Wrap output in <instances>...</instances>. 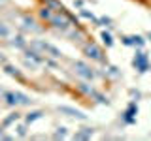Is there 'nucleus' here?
Masks as SVG:
<instances>
[{
    "mask_svg": "<svg viewBox=\"0 0 151 141\" xmlns=\"http://www.w3.org/2000/svg\"><path fill=\"white\" fill-rule=\"evenodd\" d=\"M42 115H44V111H40V109L30 111V113H27L25 122H27V124H30V122H34V120H38V119H42Z\"/></svg>",
    "mask_w": 151,
    "mask_h": 141,
    "instance_id": "obj_13",
    "label": "nucleus"
},
{
    "mask_svg": "<svg viewBox=\"0 0 151 141\" xmlns=\"http://www.w3.org/2000/svg\"><path fill=\"white\" fill-rule=\"evenodd\" d=\"M132 40H134V47H138V49H142L145 45V40L142 36H132Z\"/></svg>",
    "mask_w": 151,
    "mask_h": 141,
    "instance_id": "obj_22",
    "label": "nucleus"
},
{
    "mask_svg": "<svg viewBox=\"0 0 151 141\" xmlns=\"http://www.w3.org/2000/svg\"><path fill=\"white\" fill-rule=\"evenodd\" d=\"M21 21H23V26H25V30H32V32L42 30V26H36V25H38L36 19L32 17V15H28V13H25V15L21 17Z\"/></svg>",
    "mask_w": 151,
    "mask_h": 141,
    "instance_id": "obj_7",
    "label": "nucleus"
},
{
    "mask_svg": "<svg viewBox=\"0 0 151 141\" xmlns=\"http://www.w3.org/2000/svg\"><path fill=\"white\" fill-rule=\"evenodd\" d=\"M4 72H6L8 75H12V77L19 79V81H25V77H23V73L19 72V70L15 68V66H12V64H4Z\"/></svg>",
    "mask_w": 151,
    "mask_h": 141,
    "instance_id": "obj_10",
    "label": "nucleus"
},
{
    "mask_svg": "<svg viewBox=\"0 0 151 141\" xmlns=\"http://www.w3.org/2000/svg\"><path fill=\"white\" fill-rule=\"evenodd\" d=\"M132 66H134L140 73L147 72V70H149V58H147V55H145L144 51H138L136 56H134V60H132Z\"/></svg>",
    "mask_w": 151,
    "mask_h": 141,
    "instance_id": "obj_5",
    "label": "nucleus"
},
{
    "mask_svg": "<svg viewBox=\"0 0 151 141\" xmlns=\"http://www.w3.org/2000/svg\"><path fill=\"white\" fill-rule=\"evenodd\" d=\"M0 36L2 38L9 36V28H8V25H4V23H0Z\"/></svg>",
    "mask_w": 151,
    "mask_h": 141,
    "instance_id": "obj_24",
    "label": "nucleus"
},
{
    "mask_svg": "<svg viewBox=\"0 0 151 141\" xmlns=\"http://www.w3.org/2000/svg\"><path fill=\"white\" fill-rule=\"evenodd\" d=\"M63 34H64L66 38H70L74 43H79V45H85V43L89 41L87 32H85L81 26H70V28H66Z\"/></svg>",
    "mask_w": 151,
    "mask_h": 141,
    "instance_id": "obj_3",
    "label": "nucleus"
},
{
    "mask_svg": "<svg viewBox=\"0 0 151 141\" xmlns=\"http://www.w3.org/2000/svg\"><path fill=\"white\" fill-rule=\"evenodd\" d=\"M53 13H55V9H51L49 6H45V4H44V6L38 9V19H40V21H44V23H47L51 17H53Z\"/></svg>",
    "mask_w": 151,
    "mask_h": 141,
    "instance_id": "obj_9",
    "label": "nucleus"
},
{
    "mask_svg": "<svg viewBox=\"0 0 151 141\" xmlns=\"http://www.w3.org/2000/svg\"><path fill=\"white\" fill-rule=\"evenodd\" d=\"M59 111L64 113V115H68V117H76V119H79V120L87 119V117H85L79 109H74V107H68V105H59Z\"/></svg>",
    "mask_w": 151,
    "mask_h": 141,
    "instance_id": "obj_8",
    "label": "nucleus"
},
{
    "mask_svg": "<svg viewBox=\"0 0 151 141\" xmlns=\"http://www.w3.org/2000/svg\"><path fill=\"white\" fill-rule=\"evenodd\" d=\"M4 100H6V103H8V105H19L15 92H4Z\"/></svg>",
    "mask_w": 151,
    "mask_h": 141,
    "instance_id": "obj_17",
    "label": "nucleus"
},
{
    "mask_svg": "<svg viewBox=\"0 0 151 141\" xmlns=\"http://www.w3.org/2000/svg\"><path fill=\"white\" fill-rule=\"evenodd\" d=\"M147 38H149V40H151V32H149V34H147Z\"/></svg>",
    "mask_w": 151,
    "mask_h": 141,
    "instance_id": "obj_29",
    "label": "nucleus"
},
{
    "mask_svg": "<svg viewBox=\"0 0 151 141\" xmlns=\"http://www.w3.org/2000/svg\"><path fill=\"white\" fill-rule=\"evenodd\" d=\"M78 90L81 94H85V96H91L94 92V88H93V85H89L87 81H81V83H78Z\"/></svg>",
    "mask_w": 151,
    "mask_h": 141,
    "instance_id": "obj_11",
    "label": "nucleus"
},
{
    "mask_svg": "<svg viewBox=\"0 0 151 141\" xmlns=\"http://www.w3.org/2000/svg\"><path fill=\"white\" fill-rule=\"evenodd\" d=\"M12 45L13 47H19V49H25V47H27V41H25V38H23L21 34H17V36L12 38Z\"/></svg>",
    "mask_w": 151,
    "mask_h": 141,
    "instance_id": "obj_15",
    "label": "nucleus"
},
{
    "mask_svg": "<svg viewBox=\"0 0 151 141\" xmlns=\"http://www.w3.org/2000/svg\"><path fill=\"white\" fill-rule=\"evenodd\" d=\"M42 2H44L45 6H49L51 9H55V11H64V9H66L59 0H42Z\"/></svg>",
    "mask_w": 151,
    "mask_h": 141,
    "instance_id": "obj_14",
    "label": "nucleus"
},
{
    "mask_svg": "<svg viewBox=\"0 0 151 141\" xmlns=\"http://www.w3.org/2000/svg\"><path fill=\"white\" fill-rule=\"evenodd\" d=\"M55 139H59V137H66V128L64 126H60V128H57V132H55V135H53Z\"/></svg>",
    "mask_w": 151,
    "mask_h": 141,
    "instance_id": "obj_23",
    "label": "nucleus"
},
{
    "mask_svg": "<svg viewBox=\"0 0 151 141\" xmlns=\"http://www.w3.org/2000/svg\"><path fill=\"white\" fill-rule=\"evenodd\" d=\"M19 117H21V115H19L17 111H15V113H12V115H9V117H6V119L2 120V126H4V128H6V126H9V124H12V122L19 120Z\"/></svg>",
    "mask_w": 151,
    "mask_h": 141,
    "instance_id": "obj_18",
    "label": "nucleus"
},
{
    "mask_svg": "<svg viewBox=\"0 0 151 141\" xmlns=\"http://www.w3.org/2000/svg\"><path fill=\"white\" fill-rule=\"evenodd\" d=\"M136 2H147V0H136Z\"/></svg>",
    "mask_w": 151,
    "mask_h": 141,
    "instance_id": "obj_28",
    "label": "nucleus"
},
{
    "mask_svg": "<svg viewBox=\"0 0 151 141\" xmlns=\"http://www.w3.org/2000/svg\"><path fill=\"white\" fill-rule=\"evenodd\" d=\"M111 19L110 17H100V25H106V26H111Z\"/></svg>",
    "mask_w": 151,
    "mask_h": 141,
    "instance_id": "obj_26",
    "label": "nucleus"
},
{
    "mask_svg": "<svg viewBox=\"0 0 151 141\" xmlns=\"http://www.w3.org/2000/svg\"><path fill=\"white\" fill-rule=\"evenodd\" d=\"M136 113H138V105H136V102H130L129 107H127V111L123 113V119H125L127 124H134L136 122V119H134Z\"/></svg>",
    "mask_w": 151,
    "mask_h": 141,
    "instance_id": "obj_6",
    "label": "nucleus"
},
{
    "mask_svg": "<svg viewBox=\"0 0 151 141\" xmlns=\"http://www.w3.org/2000/svg\"><path fill=\"white\" fill-rule=\"evenodd\" d=\"M79 15L85 17V19H89V21H93L94 25H100V19H96L91 11H89V9H83V8H81V9H79Z\"/></svg>",
    "mask_w": 151,
    "mask_h": 141,
    "instance_id": "obj_16",
    "label": "nucleus"
},
{
    "mask_svg": "<svg viewBox=\"0 0 151 141\" xmlns=\"http://www.w3.org/2000/svg\"><path fill=\"white\" fill-rule=\"evenodd\" d=\"M100 38H102V43L106 45V47H111V45H113V38H111L110 32H106V30H104L102 34H100Z\"/></svg>",
    "mask_w": 151,
    "mask_h": 141,
    "instance_id": "obj_19",
    "label": "nucleus"
},
{
    "mask_svg": "<svg viewBox=\"0 0 151 141\" xmlns=\"http://www.w3.org/2000/svg\"><path fill=\"white\" fill-rule=\"evenodd\" d=\"M106 66H108V64H106ZM106 75H108V77H119V70H117L115 66H108Z\"/></svg>",
    "mask_w": 151,
    "mask_h": 141,
    "instance_id": "obj_21",
    "label": "nucleus"
},
{
    "mask_svg": "<svg viewBox=\"0 0 151 141\" xmlns=\"http://www.w3.org/2000/svg\"><path fill=\"white\" fill-rule=\"evenodd\" d=\"M74 8H83V0H74Z\"/></svg>",
    "mask_w": 151,
    "mask_h": 141,
    "instance_id": "obj_27",
    "label": "nucleus"
},
{
    "mask_svg": "<svg viewBox=\"0 0 151 141\" xmlns=\"http://www.w3.org/2000/svg\"><path fill=\"white\" fill-rule=\"evenodd\" d=\"M91 137H93V128H81L74 135V139H91Z\"/></svg>",
    "mask_w": 151,
    "mask_h": 141,
    "instance_id": "obj_12",
    "label": "nucleus"
},
{
    "mask_svg": "<svg viewBox=\"0 0 151 141\" xmlns=\"http://www.w3.org/2000/svg\"><path fill=\"white\" fill-rule=\"evenodd\" d=\"M81 51L85 55V58L89 60H94V62H102V64H108V58L104 55V49L98 43H94L93 40H89L85 45H81Z\"/></svg>",
    "mask_w": 151,
    "mask_h": 141,
    "instance_id": "obj_1",
    "label": "nucleus"
},
{
    "mask_svg": "<svg viewBox=\"0 0 151 141\" xmlns=\"http://www.w3.org/2000/svg\"><path fill=\"white\" fill-rule=\"evenodd\" d=\"M15 96H17V102L19 103H23V105H27V103H30L32 100L27 96V94H23V92H15Z\"/></svg>",
    "mask_w": 151,
    "mask_h": 141,
    "instance_id": "obj_20",
    "label": "nucleus"
},
{
    "mask_svg": "<svg viewBox=\"0 0 151 141\" xmlns=\"http://www.w3.org/2000/svg\"><path fill=\"white\" fill-rule=\"evenodd\" d=\"M74 68H76V73L79 75L81 79H85V81H93L94 79V73L93 72V68L89 66L87 62H81V60H78V62H74Z\"/></svg>",
    "mask_w": 151,
    "mask_h": 141,
    "instance_id": "obj_4",
    "label": "nucleus"
},
{
    "mask_svg": "<svg viewBox=\"0 0 151 141\" xmlns=\"http://www.w3.org/2000/svg\"><path fill=\"white\" fill-rule=\"evenodd\" d=\"M17 134H19V137H27V126H19Z\"/></svg>",
    "mask_w": 151,
    "mask_h": 141,
    "instance_id": "obj_25",
    "label": "nucleus"
},
{
    "mask_svg": "<svg viewBox=\"0 0 151 141\" xmlns=\"http://www.w3.org/2000/svg\"><path fill=\"white\" fill-rule=\"evenodd\" d=\"M47 25H49L51 28H55V30H60V32H64L66 28H70V26H74L66 9H64V11H55L53 17L47 21Z\"/></svg>",
    "mask_w": 151,
    "mask_h": 141,
    "instance_id": "obj_2",
    "label": "nucleus"
}]
</instances>
